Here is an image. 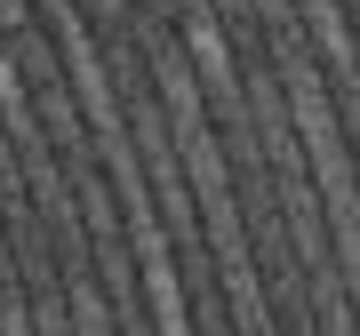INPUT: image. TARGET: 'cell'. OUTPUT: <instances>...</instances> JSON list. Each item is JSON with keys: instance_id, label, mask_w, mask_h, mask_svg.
<instances>
[{"instance_id": "cell-2", "label": "cell", "mask_w": 360, "mask_h": 336, "mask_svg": "<svg viewBox=\"0 0 360 336\" xmlns=\"http://www.w3.org/2000/svg\"><path fill=\"white\" fill-rule=\"evenodd\" d=\"M208 8H217V16H248V0H208Z\"/></svg>"}, {"instance_id": "cell-3", "label": "cell", "mask_w": 360, "mask_h": 336, "mask_svg": "<svg viewBox=\"0 0 360 336\" xmlns=\"http://www.w3.org/2000/svg\"><path fill=\"white\" fill-rule=\"evenodd\" d=\"M345 8H360V0H345Z\"/></svg>"}, {"instance_id": "cell-1", "label": "cell", "mask_w": 360, "mask_h": 336, "mask_svg": "<svg viewBox=\"0 0 360 336\" xmlns=\"http://www.w3.org/2000/svg\"><path fill=\"white\" fill-rule=\"evenodd\" d=\"M65 8L80 16V25H120V16H129V0H65Z\"/></svg>"}]
</instances>
